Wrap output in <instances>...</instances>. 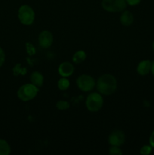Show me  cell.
<instances>
[{"instance_id":"obj_1","label":"cell","mask_w":154,"mask_h":155,"mask_svg":"<svg viewBox=\"0 0 154 155\" xmlns=\"http://www.w3.org/2000/svg\"><path fill=\"white\" fill-rule=\"evenodd\" d=\"M98 92L104 95H111L117 89V81L114 76L109 74L101 75L96 83Z\"/></svg>"},{"instance_id":"obj_2","label":"cell","mask_w":154,"mask_h":155,"mask_svg":"<svg viewBox=\"0 0 154 155\" xmlns=\"http://www.w3.org/2000/svg\"><path fill=\"white\" fill-rule=\"evenodd\" d=\"M39 92V88L33 83H26L18 89L17 95L21 101H29L36 98Z\"/></svg>"},{"instance_id":"obj_3","label":"cell","mask_w":154,"mask_h":155,"mask_svg":"<svg viewBox=\"0 0 154 155\" xmlns=\"http://www.w3.org/2000/svg\"><path fill=\"white\" fill-rule=\"evenodd\" d=\"M104 98L99 92H92L87 96L85 105L90 112H98L102 108Z\"/></svg>"},{"instance_id":"obj_4","label":"cell","mask_w":154,"mask_h":155,"mask_svg":"<svg viewBox=\"0 0 154 155\" xmlns=\"http://www.w3.org/2000/svg\"><path fill=\"white\" fill-rule=\"evenodd\" d=\"M18 19L24 25H31L35 21V12L28 5H23L18 9Z\"/></svg>"},{"instance_id":"obj_5","label":"cell","mask_w":154,"mask_h":155,"mask_svg":"<svg viewBox=\"0 0 154 155\" xmlns=\"http://www.w3.org/2000/svg\"><path fill=\"white\" fill-rule=\"evenodd\" d=\"M102 8L108 12H123L127 7L125 0H102Z\"/></svg>"},{"instance_id":"obj_6","label":"cell","mask_w":154,"mask_h":155,"mask_svg":"<svg viewBox=\"0 0 154 155\" xmlns=\"http://www.w3.org/2000/svg\"><path fill=\"white\" fill-rule=\"evenodd\" d=\"M76 85L79 89L82 92H90L95 86V79L88 74L80 75L76 80Z\"/></svg>"},{"instance_id":"obj_7","label":"cell","mask_w":154,"mask_h":155,"mask_svg":"<svg viewBox=\"0 0 154 155\" xmlns=\"http://www.w3.org/2000/svg\"><path fill=\"white\" fill-rule=\"evenodd\" d=\"M125 141V135L121 130H114L108 137V142L111 146L120 147Z\"/></svg>"},{"instance_id":"obj_8","label":"cell","mask_w":154,"mask_h":155,"mask_svg":"<svg viewBox=\"0 0 154 155\" xmlns=\"http://www.w3.org/2000/svg\"><path fill=\"white\" fill-rule=\"evenodd\" d=\"M38 40H39V45L42 48H48L52 45L54 38H53V35L51 32L48 30H43L39 33Z\"/></svg>"},{"instance_id":"obj_9","label":"cell","mask_w":154,"mask_h":155,"mask_svg":"<svg viewBox=\"0 0 154 155\" xmlns=\"http://www.w3.org/2000/svg\"><path fill=\"white\" fill-rule=\"evenodd\" d=\"M74 67L70 62L65 61L60 64L58 67V73L60 77H69L73 74Z\"/></svg>"},{"instance_id":"obj_10","label":"cell","mask_w":154,"mask_h":155,"mask_svg":"<svg viewBox=\"0 0 154 155\" xmlns=\"http://www.w3.org/2000/svg\"><path fill=\"white\" fill-rule=\"evenodd\" d=\"M151 66H152V62L149 60L141 61L137 64V74L140 76L147 75L149 72H151Z\"/></svg>"},{"instance_id":"obj_11","label":"cell","mask_w":154,"mask_h":155,"mask_svg":"<svg viewBox=\"0 0 154 155\" xmlns=\"http://www.w3.org/2000/svg\"><path fill=\"white\" fill-rule=\"evenodd\" d=\"M120 22L125 27H129L134 22V16L131 12L124 10L120 16Z\"/></svg>"},{"instance_id":"obj_12","label":"cell","mask_w":154,"mask_h":155,"mask_svg":"<svg viewBox=\"0 0 154 155\" xmlns=\"http://www.w3.org/2000/svg\"><path fill=\"white\" fill-rule=\"evenodd\" d=\"M30 82L38 88L42 87L44 83L43 75L39 71H34L30 75Z\"/></svg>"},{"instance_id":"obj_13","label":"cell","mask_w":154,"mask_h":155,"mask_svg":"<svg viewBox=\"0 0 154 155\" xmlns=\"http://www.w3.org/2000/svg\"><path fill=\"white\" fill-rule=\"evenodd\" d=\"M86 57H87V55H86L85 51H83V50H79L72 56V61H73V63L79 64L82 63L86 59Z\"/></svg>"},{"instance_id":"obj_14","label":"cell","mask_w":154,"mask_h":155,"mask_svg":"<svg viewBox=\"0 0 154 155\" xmlns=\"http://www.w3.org/2000/svg\"><path fill=\"white\" fill-rule=\"evenodd\" d=\"M11 153V147L4 139H0V155H8Z\"/></svg>"},{"instance_id":"obj_15","label":"cell","mask_w":154,"mask_h":155,"mask_svg":"<svg viewBox=\"0 0 154 155\" xmlns=\"http://www.w3.org/2000/svg\"><path fill=\"white\" fill-rule=\"evenodd\" d=\"M69 86H70V83H69V80H68L67 77H61L57 81V87L60 90H66V89H69Z\"/></svg>"},{"instance_id":"obj_16","label":"cell","mask_w":154,"mask_h":155,"mask_svg":"<svg viewBox=\"0 0 154 155\" xmlns=\"http://www.w3.org/2000/svg\"><path fill=\"white\" fill-rule=\"evenodd\" d=\"M70 107V104L68 101H63V100H60V101H58L56 104V107L57 109L60 110H67V109L69 108Z\"/></svg>"},{"instance_id":"obj_17","label":"cell","mask_w":154,"mask_h":155,"mask_svg":"<svg viewBox=\"0 0 154 155\" xmlns=\"http://www.w3.org/2000/svg\"><path fill=\"white\" fill-rule=\"evenodd\" d=\"M27 74V69L21 68V64H17L14 68H13V74L14 76H18L19 74L25 75Z\"/></svg>"},{"instance_id":"obj_18","label":"cell","mask_w":154,"mask_h":155,"mask_svg":"<svg viewBox=\"0 0 154 155\" xmlns=\"http://www.w3.org/2000/svg\"><path fill=\"white\" fill-rule=\"evenodd\" d=\"M109 154L111 155H122V151L119 146H111L109 149Z\"/></svg>"},{"instance_id":"obj_19","label":"cell","mask_w":154,"mask_h":155,"mask_svg":"<svg viewBox=\"0 0 154 155\" xmlns=\"http://www.w3.org/2000/svg\"><path fill=\"white\" fill-rule=\"evenodd\" d=\"M152 147L150 145H143V146H142L141 148H140V153L143 155H148L151 154V152H152Z\"/></svg>"},{"instance_id":"obj_20","label":"cell","mask_w":154,"mask_h":155,"mask_svg":"<svg viewBox=\"0 0 154 155\" xmlns=\"http://www.w3.org/2000/svg\"><path fill=\"white\" fill-rule=\"evenodd\" d=\"M26 48H27V51L29 54V55H33V54H36V48L30 42L26 43Z\"/></svg>"},{"instance_id":"obj_21","label":"cell","mask_w":154,"mask_h":155,"mask_svg":"<svg viewBox=\"0 0 154 155\" xmlns=\"http://www.w3.org/2000/svg\"><path fill=\"white\" fill-rule=\"evenodd\" d=\"M5 61V54L4 50L0 47V68L3 65Z\"/></svg>"},{"instance_id":"obj_22","label":"cell","mask_w":154,"mask_h":155,"mask_svg":"<svg viewBox=\"0 0 154 155\" xmlns=\"http://www.w3.org/2000/svg\"><path fill=\"white\" fill-rule=\"evenodd\" d=\"M125 1H126L127 4L129 5L135 6L137 5L141 2V0H125Z\"/></svg>"},{"instance_id":"obj_23","label":"cell","mask_w":154,"mask_h":155,"mask_svg":"<svg viewBox=\"0 0 154 155\" xmlns=\"http://www.w3.org/2000/svg\"><path fill=\"white\" fill-rule=\"evenodd\" d=\"M149 145H150L152 148H154V131L151 133L150 136H149Z\"/></svg>"},{"instance_id":"obj_24","label":"cell","mask_w":154,"mask_h":155,"mask_svg":"<svg viewBox=\"0 0 154 155\" xmlns=\"http://www.w3.org/2000/svg\"><path fill=\"white\" fill-rule=\"evenodd\" d=\"M151 73H152V76L154 77V61L152 62V66H151Z\"/></svg>"},{"instance_id":"obj_25","label":"cell","mask_w":154,"mask_h":155,"mask_svg":"<svg viewBox=\"0 0 154 155\" xmlns=\"http://www.w3.org/2000/svg\"><path fill=\"white\" fill-rule=\"evenodd\" d=\"M152 49H153V51H154V41H153V42H152Z\"/></svg>"}]
</instances>
